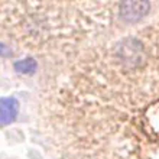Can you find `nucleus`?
<instances>
[{
  "label": "nucleus",
  "mask_w": 159,
  "mask_h": 159,
  "mask_svg": "<svg viewBox=\"0 0 159 159\" xmlns=\"http://www.w3.org/2000/svg\"><path fill=\"white\" fill-rule=\"evenodd\" d=\"M45 121L64 159H159V10L74 55Z\"/></svg>",
  "instance_id": "obj_1"
},
{
  "label": "nucleus",
  "mask_w": 159,
  "mask_h": 159,
  "mask_svg": "<svg viewBox=\"0 0 159 159\" xmlns=\"http://www.w3.org/2000/svg\"><path fill=\"white\" fill-rule=\"evenodd\" d=\"M19 111V103L13 97L0 98V126H7L15 121Z\"/></svg>",
  "instance_id": "obj_2"
},
{
  "label": "nucleus",
  "mask_w": 159,
  "mask_h": 159,
  "mask_svg": "<svg viewBox=\"0 0 159 159\" xmlns=\"http://www.w3.org/2000/svg\"><path fill=\"white\" fill-rule=\"evenodd\" d=\"M35 65V62L32 61V59H25V61H22V62H19L16 65V68H23L22 71L25 72V71H29V70H32Z\"/></svg>",
  "instance_id": "obj_3"
}]
</instances>
